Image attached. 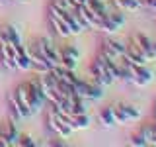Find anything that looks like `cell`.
Listing matches in <instances>:
<instances>
[{
    "mask_svg": "<svg viewBox=\"0 0 156 147\" xmlns=\"http://www.w3.org/2000/svg\"><path fill=\"white\" fill-rule=\"evenodd\" d=\"M90 77L94 78L98 85L101 86H109L117 81L115 78V61H109L107 57H104L100 53L90 65Z\"/></svg>",
    "mask_w": 156,
    "mask_h": 147,
    "instance_id": "1",
    "label": "cell"
},
{
    "mask_svg": "<svg viewBox=\"0 0 156 147\" xmlns=\"http://www.w3.org/2000/svg\"><path fill=\"white\" fill-rule=\"evenodd\" d=\"M74 92L76 96L84 98V100H101L104 98V86L98 85L94 78H78L74 85Z\"/></svg>",
    "mask_w": 156,
    "mask_h": 147,
    "instance_id": "2",
    "label": "cell"
},
{
    "mask_svg": "<svg viewBox=\"0 0 156 147\" xmlns=\"http://www.w3.org/2000/svg\"><path fill=\"white\" fill-rule=\"evenodd\" d=\"M47 124H49V130H51L57 137H61V139H68V137L72 135V127L68 126L65 116L58 114L51 104L47 108Z\"/></svg>",
    "mask_w": 156,
    "mask_h": 147,
    "instance_id": "3",
    "label": "cell"
},
{
    "mask_svg": "<svg viewBox=\"0 0 156 147\" xmlns=\"http://www.w3.org/2000/svg\"><path fill=\"white\" fill-rule=\"evenodd\" d=\"M125 12L123 10H117V8H113V10H109V12L105 14V18L100 22V26H98V29L100 32H104V33H115L117 29H119L121 26L125 24Z\"/></svg>",
    "mask_w": 156,
    "mask_h": 147,
    "instance_id": "4",
    "label": "cell"
},
{
    "mask_svg": "<svg viewBox=\"0 0 156 147\" xmlns=\"http://www.w3.org/2000/svg\"><path fill=\"white\" fill-rule=\"evenodd\" d=\"M115 114V120L117 124H127V122H136L140 118V110L133 104H125V102H115L111 106Z\"/></svg>",
    "mask_w": 156,
    "mask_h": 147,
    "instance_id": "5",
    "label": "cell"
},
{
    "mask_svg": "<svg viewBox=\"0 0 156 147\" xmlns=\"http://www.w3.org/2000/svg\"><path fill=\"white\" fill-rule=\"evenodd\" d=\"M129 75H131V85L140 88L148 86L154 81V73L146 69V65H131L129 63Z\"/></svg>",
    "mask_w": 156,
    "mask_h": 147,
    "instance_id": "6",
    "label": "cell"
},
{
    "mask_svg": "<svg viewBox=\"0 0 156 147\" xmlns=\"http://www.w3.org/2000/svg\"><path fill=\"white\" fill-rule=\"evenodd\" d=\"M35 47L39 49V53L45 57V61L51 65V69L58 65V47L49 37H39L35 41Z\"/></svg>",
    "mask_w": 156,
    "mask_h": 147,
    "instance_id": "7",
    "label": "cell"
},
{
    "mask_svg": "<svg viewBox=\"0 0 156 147\" xmlns=\"http://www.w3.org/2000/svg\"><path fill=\"white\" fill-rule=\"evenodd\" d=\"M78 59H80V51L74 45H62L58 47V65L65 69H72L74 71L78 65Z\"/></svg>",
    "mask_w": 156,
    "mask_h": 147,
    "instance_id": "8",
    "label": "cell"
},
{
    "mask_svg": "<svg viewBox=\"0 0 156 147\" xmlns=\"http://www.w3.org/2000/svg\"><path fill=\"white\" fill-rule=\"evenodd\" d=\"M101 55L107 57L109 61H119L125 53V43L123 41H117V39H104L101 43Z\"/></svg>",
    "mask_w": 156,
    "mask_h": 147,
    "instance_id": "9",
    "label": "cell"
},
{
    "mask_svg": "<svg viewBox=\"0 0 156 147\" xmlns=\"http://www.w3.org/2000/svg\"><path fill=\"white\" fill-rule=\"evenodd\" d=\"M129 39L140 49V53L146 57V61H152V59H156L154 57V51H152V39H150L148 36H144V33H133Z\"/></svg>",
    "mask_w": 156,
    "mask_h": 147,
    "instance_id": "10",
    "label": "cell"
},
{
    "mask_svg": "<svg viewBox=\"0 0 156 147\" xmlns=\"http://www.w3.org/2000/svg\"><path fill=\"white\" fill-rule=\"evenodd\" d=\"M18 135H20V131H18V127H16V122L10 120L8 124L0 126V139H2V145H4V147L16 145Z\"/></svg>",
    "mask_w": 156,
    "mask_h": 147,
    "instance_id": "11",
    "label": "cell"
},
{
    "mask_svg": "<svg viewBox=\"0 0 156 147\" xmlns=\"http://www.w3.org/2000/svg\"><path fill=\"white\" fill-rule=\"evenodd\" d=\"M0 63L4 69H16V47L12 43H0Z\"/></svg>",
    "mask_w": 156,
    "mask_h": 147,
    "instance_id": "12",
    "label": "cell"
},
{
    "mask_svg": "<svg viewBox=\"0 0 156 147\" xmlns=\"http://www.w3.org/2000/svg\"><path fill=\"white\" fill-rule=\"evenodd\" d=\"M16 47V69L20 71H31V57L27 53V47L23 43H18Z\"/></svg>",
    "mask_w": 156,
    "mask_h": 147,
    "instance_id": "13",
    "label": "cell"
},
{
    "mask_svg": "<svg viewBox=\"0 0 156 147\" xmlns=\"http://www.w3.org/2000/svg\"><path fill=\"white\" fill-rule=\"evenodd\" d=\"M65 120L68 122V126L72 127V131H80V130H88L92 124V118L86 114H70V116H65Z\"/></svg>",
    "mask_w": 156,
    "mask_h": 147,
    "instance_id": "14",
    "label": "cell"
},
{
    "mask_svg": "<svg viewBox=\"0 0 156 147\" xmlns=\"http://www.w3.org/2000/svg\"><path fill=\"white\" fill-rule=\"evenodd\" d=\"M49 24H51L53 32H55L58 37H70V36H72L70 29H68V26L62 22L61 18H57V16H53V14H49Z\"/></svg>",
    "mask_w": 156,
    "mask_h": 147,
    "instance_id": "15",
    "label": "cell"
},
{
    "mask_svg": "<svg viewBox=\"0 0 156 147\" xmlns=\"http://www.w3.org/2000/svg\"><path fill=\"white\" fill-rule=\"evenodd\" d=\"M98 122H100L104 127H113V126H117V120H115V114H113V110H111V106L101 108L100 114H98Z\"/></svg>",
    "mask_w": 156,
    "mask_h": 147,
    "instance_id": "16",
    "label": "cell"
},
{
    "mask_svg": "<svg viewBox=\"0 0 156 147\" xmlns=\"http://www.w3.org/2000/svg\"><path fill=\"white\" fill-rule=\"evenodd\" d=\"M111 2L117 10H123V12H136L143 8L140 0H111Z\"/></svg>",
    "mask_w": 156,
    "mask_h": 147,
    "instance_id": "17",
    "label": "cell"
},
{
    "mask_svg": "<svg viewBox=\"0 0 156 147\" xmlns=\"http://www.w3.org/2000/svg\"><path fill=\"white\" fill-rule=\"evenodd\" d=\"M2 36H4V43H12V45L22 43V36H20L18 28H14V26H4L2 28Z\"/></svg>",
    "mask_w": 156,
    "mask_h": 147,
    "instance_id": "18",
    "label": "cell"
},
{
    "mask_svg": "<svg viewBox=\"0 0 156 147\" xmlns=\"http://www.w3.org/2000/svg\"><path fill=\"white\" fill-rule=\"evenodd\" d=\"M140 131H143V135L146 139V145H154L156 147V120L150 122V124H146V126H143Z\"/></svg>",
    "mask_w": 156,
    "mask_h": 147,
    "instance_id": "19",
    "label": "cell"
},
{
    "mask_svg": "<svg viewBox=\"0 0 156 147\" xmlns=\"http://www.w3.org/2000/svg\"><path fill=\"white\" fill-rule=\"evenodd\" d=\"M129 145H135V147H146V139L143 135V131H136V134L131 135L129 139Z\"/></svg>",
    "mask_w": 156,
    "mask_h": 147,
    "instance_id": "20",
    "label": "cell"
},
{
    "mask_svg": "<svg viewBox=\"0 0 156 147\" xmlns=\"http://www.w3.org/2000/svg\"><path fill=\"white\" fill-rule=\"evenodd\" d=\"M16 145H20V147H35L37 143L33 141V137H31V135H23V134H20V135H18Z\"/></svg>",
    "mask_w": 156,
    "mask_h": 147,
    "instance_id": "21",
    "label": "cell"
},
{
    "mask_svg": "<svg viewBox=\"0 0 156 147\" xmlns=\"http://www.w3.org/2000/svg\"><path fill=\"white\" fill-rule=\"evenodd\" d=\"M51 4H53V6H57V8L68 10V12H74V10H76V6L70 2V0H51Z\"/></svg>",
    "mask_w": 156,
    "mask_h": 147,
    "instance_id": "22",
    "label": "cell"
},
{
    "mask_svg": "<svg viewBox=\"0 0 156 147\" xmlns=\"http://www.w3.org/2000/svg\"><path fill=\"white\" fill-rule=\"evenodd\" d=\"M140 4L146 6L148 10H152V12H156V0H140Z\"/></svg>",
    "mask_w": 156,
    "mask_h": 147,
    "instance_id": "23",
    "label": "cell"
},
{
    "mask_svg": "<svg viewBox=\"0 0 156 147\" xmlns=\"http://www.w3.org/2000/svg\"><path fill=\"white\" fill-rule=\"evenodd\" d=\"M49 145H58V147H61V145H66V143H65V141H51Z\"/></svg>",
    "mask_w": 156,
    "mask_h": 147,
    "instance_id": "24",
    "label": "cell"
},
{
    "mask_svg": "<svg viewBox=\"0 0 156 147\" xmlns=\"http://www.w3.org/2000/svg\"><path fill=\"white\" fill-rule=\"evenodd\" d=\"M152 51H154V57H156V39H152Z\"/></svg>",
    "mask_w": 156,
    "mask_h": 147,
    "instance_id": "25",
    "label": "cell"
},
{
    "mask_svg": "<svg viewBox=\"0 0 156 147\" xmlns=\"http://www.w3.org/2000/svg\"><path fill=\"white\" fill-rule=\"evenodd\" d=\"M154 120H156V104H154Z\"/></svg>",
    "mask_w": 156,
    "mask_h": 147,
    "instance_id": "26",
    "label": "cell"
},
{
    "mask_svg": "<svg viewBox=\"0 0 156 147\" xmlns=\"http://www.w3.org/2000/svg\"><path fill=\"white\" fill-rule=\"evenodd\" d=\"M0 147H4V145H2V139H0Z\"/></svg>",
    "mask_w": 156,
    "mask_h": 147,
    "instance_id": "27",
    "label": "cell"
}]
</instances>
